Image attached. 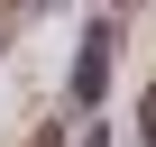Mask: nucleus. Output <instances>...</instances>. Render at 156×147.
Instances as JSON below:
<instances>
[{
  "label": "nucleus",
  "instance_id": "f257e3e1",
  "mask_svg": "<svg viewBox=\"0 0 156 147\" xmlns=\"http://www.w3.org/2000/svg\"><path fill=\"white\" fill-rule=\"evenodd\" d=\"M101 46H110V37H92L83 64H73V101H92V92H101Z\"/></svg>",
  "mask_w": 156,
  "mask_h": 147
}]
</instances>
